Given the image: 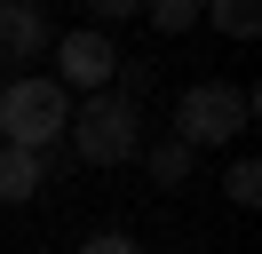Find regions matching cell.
Masks as SVG:
<instances>
[{
  "instance_id": "10",
  "label": "cell",
  "mask_w": 262,
  "mask_h": 254,
  "mask_svg": "<svg viewBox=\"0 0 262 254\" xmlns=\"http://www.w3.org/2000/svg\"><path fill=\"white\" fill-rule=\"evenodd\" d=\"M151 24H159V32H191L199 8H191V0H159V8H151Z\"/></svg>"
},
{
  "instance_id": "9",
  "label": "cell",
  "mask_w": 262,
  "mask_h": 254,
  "mask_svg": "<svg viewBox=\"0 0 262 254\" xmlns=\"http://www.w3.org/2000/svg\"><path fill=\"white\" fill-rule=\"evenodd\" d=\"M223 190H230V206H254V199H262V167H254V159H238V167L223 175Z\"/></svg>"
},
{
  "instance_id": "8",
  "label": "cell",
  "mask_w": 262,
  "mask_h": 254,
  "mask_svg": "<svg viewBox=\"0 0 262 254\" xmlns=\"http://www.w3.org/2000/svg\"><path fill=\"white\" fill-rule=\"evenodd\" d=\"M214 24H223L230 40H254V32H262V8H246V0H223V8H214Z\"/></svg>"
},
{
  "instance_id": "4",
  "label": "cell",
  "mask_w": 262,
  "mask_h": 254,
  "mask_svg": "<svg viewBox=\"0 0 262 254\" xmlns=\"http://www.w3.org/2000/svg\"><path fill=\"white\" fill-rule=\"evenodd\" d=\"M112 72H119V48H112V32H96V24H80V32H56V88H80V95H103L112 88Z\"/></svg>"
},
{
  "instance_id": "6",
  "label": "cell",
  "mask_w": 262,
  "mask_h": 254,
  "mask_svg": "<svg viewBox=\"0 0 262 254\" xmlns=\"http://www.w3.org/2000/svg\"><path fill=\"white\" fill-rule=\"evenodd\" d=\"M40 175H48L40 151H8V143H0V206H24L40 190Z\"/></svg>"
},
{
  "instance_id": "3",
  "label": "cell",
  "mask_w": 262,
  "mask_h": 254,
  "mask_svg": "<svg viewBox=\"0 0 262 254\" xmlns=\"http://www.w3.org/2000/svg\"><path fill=\"white\" fill-rule=\"evenodd\" d=\"M246 119H254V88H230V79H199V88L175 95V143L183 151H214Z\"/></svg>"
},
{
  "instance_id": "11",
  "label": "cell",
  "mask_w": 262,
  "mask_h": 254,
  "mask_svg": "<svg viewBox=\"0 0 262 254\" xmlns=\"http://www.w3.org/2000/svg\"><path fill=\"white\" fill-rule=\"evenodd\" d=\"M80 254H143L127 230H96V238H80Z\"/></svg>"
},
{
  "instance_id": "5",
  "label": "cell",
  "mask_w": 262,
  "mask_h": 254,
  "mask_svg": "<svg viewBox=\"0 0 262 254\" xmlns=\"http://www.w3.org/2000/svg\"><path fill=\"white\" fill-rule=\"evenodd\" d=\"M40 48H56V24L32 0H0V64H32Z\"/></svg>"
},
{
  "instance_id": "1",
  "label": "cell",
  "mask_w": 262,
  "mask_h": 254,
  "mask_svg": "<svg viewBox=\"0 0 262 254\" xmlns=\"http://www.w3.org/2000/svg\"><path fill=\"white\" fill-rule=\"evenodd\" d=\"M72 127V95L56 88V79H40V72H24V79H8L0 88V143L8 151H40L48 159V143Z\"/></svg>"
},
{
  "instance_id": "2",
  "label": "cell",
  "mask_w": 262,
  "mask_h": 254,
  "mask_svg": "<svg viewBox=\"0 0 262 254\" xmlns=\"http://www.w3.org/2000/svg\"><path fill=\"white\" fill-rule=\"evenodd\" d=\"M72 143H80L88 167H127V159L143 151V103L119 95V88L88 95V103L72 111Z\"/></svg>"
},
{
  "instance_id": "7",
  "label": "cell",
  "mask_w": 262,
  "mask_h": 254,
  "mask_svg": "<svg viewBox=\"0 0 262 254\" xmlns=\"http://www.w3.org/2000/svg\"><path fill=\"white\" fill-rule=\"evenodd\" d=\"M183 175H191V151H183L175 135H167V143H151V183H159V190H175Z\"/></svg>"
}]
</instances>
